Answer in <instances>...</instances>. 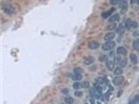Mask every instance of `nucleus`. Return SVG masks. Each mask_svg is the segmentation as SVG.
Wrapping results in <instances>:
<instances>
[{"mask_svg":"<svg viewBox=\"0 0 139 104\" xmlns=\"http://www.w3.org/2000/svg\"><path fill=\"white\" fill-rule=\"evenodd\" d=\"M1 9H2V11L5 14H8V15H14L15 12H16L15 9H14V6H12L9 3H2L1 4Z\"/></svg>","mask_w":139,"mask_h":104,"instance_id":"obj_1","label":"nucleus"},{"mask_svg":"<svg viewBox=\"0 0 139 104\" xmlns=\"http://www.w3.org/2000/svg\"><path fill=\"white\" fill-rule=\"evenodd\" d=\"M114 47H115L114 42L113 41H108V42H106V44L102 45V49L105 51H109V50H112Z\"/></svg>","mask_w":139,"mask_h":104,"instance_id":"obj_2","label":"nucleus"},{"mask_svg":"<svg viewBox=\"0 0 139 104\" xmlns=\"http://www.w3.org/2000/svg\"><path fill=\"white\" fill-rule=\"evenodd\" d=\"M123 81H124V78H123L122 76L120 75V76H117V77H115V78H114L113 83H114V85L119 86V85H121L122 83H123Z\"/></svg>","mask_w":139,"mask_h":104,"instance_id":"obj_3","label":"nucleus"},{"mask_svg":"<svg viewBox=\"0 0 139 104\" xmlns=\"http://www.w3.org/2000/svg\"><path fill=\"white\" fill-rule=\"evenodd\" d=\"M106 67H107V69H108V70L109 71H113L114 70V61L113 60H107L106 61Z\"/></svg>","mask_w":139,"mask_h":104,"instance_id":"obj_4","label":"nucleus"},{"mask_svg":"<svg viewBox=\"0 0 139 104\" xmlns=\"http://www.w3.org/2000/svg\"><path fill=\"white\" fill-rule=\"evenodd\" d=\"M109 21L111 23H116L119 21V15L118 14H114V15H112L110 18H109Z\"/></svg>","mask_w":139,"mask_h":104,"instance_id":"obj_5","label":"nucleus"},{"mask_svg":"<svg viewBox=\"0 0 139 104\" xmlns=\"http://www.w3.org/2000/svg\"><path fill=\"white\" fill-rule=\"evenodd\" d=\"M119 8H120V13L121 14H126L128 11V3L127 2H123L121 4H119Z\"/></svg>","mask_w":139,"mask_h":104,"instance_id":"obj_6","label":"nucleus"},{"mask_svg":"<svg viewBox=\"0 0 139 104\" xmlns=\"http://www.w3.org/2000/svg\"><path fill=\"white\" fill-rule=\"evenodd\" d=\"M94 62V58L92 57V56H87L85 59H84V64L85 65H87V66H89V65H92Z\"/></svg>","mask_w":139,"mask_h":104,"instance_id":"obj_7","label":"nucleus"},{"mask_svg":"<svg viewBox=\"0 0 139 104\" xmlns=\"http://www.w3.org/2000/svg\"><path fill=\"white\" fill-rule=\"evenodd\" d=\"M88 47L90 48V49L94 50V49H97V48L99 47V44L97 43V42H90L89 45H88Z\"/></svg>","mask_w":139,"mask_h":104,"instance_id":"obj_8","label":"nucleus"},{"mask_svg":"<svg viewBox=\"0 0 139 104\" xmlns=\"http://www.w3.org/2000/svg\"><path fill=\"white\" fill-rule=\"evenodd\" d=\"M130 59H131V61H132V64H133V65H136L138 62V57H137V55L135 53H132L130 55Z\"/></svg>","mask_w":139,"mask_h":104,"instance_id":"obj_9","label":"nucleus"},{"mask_svg":"<svg viewBox=\"0 0 139 104\" xmlns=\"http://www.w3.org/2000/svg\"><path fill=\"white\" fill-rule=\"evenodd\" d=\"M116 53H117V55H124V54H127V50H126V48L119 47V48H117Z\"/></svg>","mask_w":139,"mask_h":104,"instance_id":"obj_10","label":"nucleus"},{"mask_svg":"<svg viewBox=\"0 0 139 104\" xmlns=\"http://www.w3.org/2000/svg\"><path fill=\"white\" fill-rule=\"evenodd\" d=\"M115 38V34L113 33V32H109V33H107L106 36H105V40L108 42V41H112L113 39Z\"/></svg>","mask_w":139,"mask_h":104,"instance_id":"obj_11","label":"nucleus"},{"mask_svg":"<svg viewBox=\"0 0 139 104\" xmlns=\"http://www.w3.org/2000/svg\"><path fill=\"white\" fill-rule=\"evenodd\" d=\"M122 72H123V70L121 67H117L114 69V75H116V76H120L122 74Z\"/></svg>","mask_w":139,"mask_h":104,"instance_id":"obj_12","label":"nucleus"},{"mask_svg":"<svg viewBox=\"0 0 139 104\" xmlns=\"http://www.w3.org/2000/svg\"><path fill=\"white\" fill-rule=\"evenodd\" d=\"M131 24H132V20H131V19H128V20L126 21V22L123 23L124 28L128 29V30H130V29H131Z\"/></svg>","mask_w":139,"mask_h":104,"instance_id":"obj_13","label":"nucleus"},{"mask_svg":"<svg viewBox=\"0 0 139 104\" xmlns=\"http://www.w3.org/2000/svg\"><path fill=\"white\" fill-rule=\"evenodd\" d=\"M123 2H127V0H111V4L112 5H116V4L119 5Z\"/></svg>","mask_w":139,"mask_h":104,"instance_id":"obj_14","label":"nucleus"},{"mask_svg":"<svg viewBox=\"0 0 139 104\" xmlns=\"http://www.w3.org/2000/svg\"><path fill=\"white\" fill-rule=\"evenodd\" d=\"M113 11H114V10L112 9V10H110V11H107L106 13H103V14H102V18L106 19V18H108L109 16H111V14L113 13Z\"/></svg>","mask_w":139,"mask_h":104,"instance_id":"obj_15","label":"nucleus"},{"mask_svg":"<svg viewBox=\"0 0 139 104\" xmlns=\"http://www.w3.org/2000/svg\"><path fill=\"white\" fill-rule=\"evenodd\" d=\"M124 29H126V28H124V25L123 24H120L119 26L117 27V33H122Z\"/></svg>","mask_w":139,"mask_h":104,"instance_id":"obj_16","label":"nucleus"},{"mask_svg":"<svg viewBox=\"0 0 139 104\" xmlns=\"http://www.w3.org/2000/svg\"><path fill=\"white\" fill-rule=\"evenodd\" d=\"M72 78H73V80H75V81H79V80L82 79V74H74Z\"/></svg>","mask_w":139,"mask_h":104,"instance_id":"obj_17","label":"nucleus"},{"mask_svg":"<svg viewBox=\"0 0 139 104\" xmlns=\"http://www.w3.org/2000/svg\"><path fill=\"white\" fill-rule=\"evenodd\" d=\"M98 59H99V61H107V60H108V57H107V55L101 54V55H99Z\"/></svg>","mask_w":139,"mask_h":104,"instance_id":"obj_18","label":"nucleus"},{"mask_svg":"<svg viewBox=\"0 0 139 104\" xmlns=\"http://www.w3.org/2000/svg\"><path fill=\"white\" fill-rule=\"evenodd\" d=\"M133 48H134L135 50H139V40H136V41H134Z\"/></svg>","mask_w":139,"mask_h":104,"instance_id":"obj_19","label":"nucleus"},{"mask_svg":"<svg viewBox=\"0 0 139 104\" xmlns=\"http://www.w3.org/2000/svg\"><path fill=\"white\" fill-rule=\"evenodd\" d=\"M65 102L67 104H72L73 103V98H72V97H66V98H65Z\"/></svg>","mask_w":139,"mask_h":104,"instance_id":"obj_20","label":"nucleus"},{"mask_svg":"<svg viewBox=\"0 0 139 104\" xmlns=\"http://www.w3.org/2000/svg\"><path fill=\"white\" fill-rule=\"evenodd\" d=\"M115 27H116V23H111V24L108 25L107 29H108V30H113V29L115 28Z\"/></svg>","mask_w":139,"mask_h":104,"instance_id":"obj_21","label":"nucleus"},{"mask_svg":"<svg viewBox=\"0 0 139 104\" xmlns=\"http://www.w3.org/2000/svg\"><path fill=\"white\" fill-rule=\"evenodd\" d=\"M103 82H106V79H103V78H98V79L96 80V83H97L98 85H102Z\"/></svg>","mask_w":139,"mask_h":104,"instance_id":"obj_22","label":"nucleus"},{"mask_svg":"<svg viewBox=\"0 0 139 104\" xmlns=\"http://www.w3.org/2000/svg\"><path fill=\"white\" fill-rule=\"evenodd\" d=\"M137 26H138V23L136 22V21H132V24H131V29H135V28H137Z\"/></svg>","mask_w":139,"mask_h":104,"instance_id":"obj_23","label":"nucleus"},{"mask_svg":"<svg viewBox=\"0 0 139 104\" xmlns=\"http://www.w3.org/2000/svg\"><path fill=\"white\" fill-rule=\"evenodd\" d=\"M94 85H95V86H94V87H95V89H96V91H97V92H98V93L100 94V93H101V91H102L101 86H100V85H98V84H97V83H95Z\"/></svg>","mask_w":139,"mask_h":104,"instance_id":"obj_24","label":"nucleus"},{"mask_svg":"<svg viewBox=\"0 0 139 104\" xmlns=\"http://www.w3.org/2000/svg\"><path fill=\"white\" fill-rule=\"evenodd\" d=\"M81 87H82V84H81V83L74 82V84H73V88H74V89H79V88H81Z\"/></svg>","mask_w":139,"mask_h":104,"instance_id":"obj_25","label":"nucleus"},{"mask_svg":"<svg viewBox=\"0 0 139 104\" xmlns=\"http://www.w3.org/2000/svg\"><path fill=\"white\" fill-rule=\"evenodd\" d=\"M82 72H83V70L81 68H75L74 69V74H82Z\"/></svg>","mask_w":139,"mask_h":104,"instance_id":"obj_26","label":"nucleus"},{"mask_svg":"<svg viewBox=\"0 0 139 104\" xmlns=\"http://www.w3.org/2000/svg\"><path fill=\"white\" fill-rule=\"evenodd\" d=\"M82 87H84V88H88V87H89V82H88V81L83 82V83H82Z\"/></svg>","mask_w":139,"mask_h":104,"instance_id":"obj_27","label":"nucleus"},{"mask_svg":"<svg viewBox=\"0 0 139 104\" xmlns=\"http://www.w3.org/2000/svg\"><path fill=\"white\" fill-rule=\"evenodd\" d=\"M119 65H120L121 68H122V67H126V66H127V59H122V60L120 61Z\"/></svg>","mask_w":139,"mask_h":104,"instance_id":"obj_28","label":"nucleus"},{"mask_svg":"<svg viewBox=\"0 0 139 104\" xmlns=\"http://www.w3.org/2000/svg\"><path fill=\"white\" fill-rule=\"evenodd\" d=\"M122 59H123V58H122V57H120V55H117V56H116V58H115L116 62H118V64H120V61H121Z\"/></svg>","mask_w":139,"mask_h":104,"instance_id":"obj_29","label":"nucleus"},{"mask_svg":"<svg viewBox=\"0 0 139 104\" xmlns=\"http://www.w3.org/2000/svg\"><path fill=\"white\" fill-rule=\"evenodd\" d=\"M134 100H135V102L139 103V95H137V96H135V97H134Z\"/></svg>","mask_w":139,"mask_h":104,"instance_id":"obj_30","label":"nucleus"},{"mask_svg":"<svg viewBox=\"0 0 139 104\" xmlns=\"http://www.w3.org/2000/svg\"><path fill=\"white\" fill-rule=\"evenodd\" d=\"M75 96L76 97H81L82 96V93L81 92H75Z\"/></svg>","mask_w":139,"mask_h":104,"instance_id":"obj_31","label":"nucleus"},{"mask_svg":"<svg viewBox=\"0 0 139 104\" xmlns=\"http://www.w3.org/2000/svg\"><path fill=\"white\" fill-rule=\"evenodd\" d=\"M139 2V0H131V3L132 4H134V3H138Z\"/></svg>","mask_w":139,"mask_h":104,"instance_id":"obj_32","label":"nucleus"},{"mask_svg":"<svg viewBox=\"0 0 139 104\" xmlns=\"http://www.w3.org/2000/svg\"><path fill=\"white\" fill-rule=\"evenodd\" d=\"M90 104H95V101L93 98H91V100H90Z\"/></svg>","mask_w":139,"mask_h":104,"instance_id":"obj_33","label":"nucleus"},{"mask_svg":"<svg viewBox=\"0 0 139 104\" xmlns=\"http://www.w3.org/2000/svg\"><path fill=\"white\" fill-rule=\"evenodd\" d=\"M63 93H68V89H66V88H64V89H63Z\"/></svg>","mask_w":139,"mask_h":104,"instance_id":"obj_34","label":"nucleus"},{"mask_svg":"<svg viewBox=\"0 0 139 104\" xmlns=\"http://www.w3.org/2000/svg\"><path fill=\"white\" fill-rule=\"evenodd\" d=\"M96 104H101V103H100V102H97V103H96Z\"/></svg>","mask_w":139,"mask_h":104,"instance_id":"obj_35","label":"nucleus"},{"mask_svg":"<svg viewBox=\"0 0 139 104\" xmlns=\"http://www.w3.org/2000/svg\"><path fill=\"white\" fill-rule=\"evenodd\" d=\"M138 4H139V2H138Z\"/></svg>","mask_w":139,"mask_h":104,"instance_id":"obj_36","label":"nucleus"}]
</instances>
